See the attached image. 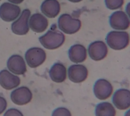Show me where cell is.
I'll return each mask as SVG.
<instances>
[{"label":"cell","instance_id":"cell-25","mask_svg":"<svg viewBox=\"0 0 130 116\" xmlns=\"http://www.w3.org/2000/svg\"><path fill=\"white\" fill-rule=\"evenodd\" d=\"M124 116H130V109L125 112Z\"/></svg>","mask_w":130,"mask_h":116},{"label":"cell","instance_id":"cell-4","mask_svg":"<svg viewBox=\"0 0 130 116\" xmlns=\"http://www.w3.org/2000/svg\"><path fill=\"white\" fill-rule=\"evenodd\" d=\"M45 51L39 47H32L28 49L25 54V59L27 65L31 68H35L42 64L45 61Z\"/></svg>","mask_w":130,"mask_h":116},{"label":"cell","instance_id":"cell-23","mask_svg":"<svg viewBox=\"0 0 130 116\" xmlns=\"http://www.w3.org/2000/svg\"><path fill=\"white\" fill-rule=\"evenodd\" d=\"M7 106V102L5 98L0 96V114L6 110Z\"/></svg>","mask_w":130,"mask_h":116},{"label":"cell","instance_id":"cell-2","mask_svg":"<svg viewBox=\"0 0 130 116\" xmlns=\"http://www.w3.org/2000/svg\"><path fill=\"white\" fill-rule=\"evenodd\" d=\"M106 40L108 46L114 50L125 48L129 43V35L126 32L111 31L107 35Z\"/></svg>","mask_w":130,"mask_h":116},{"label":"cell","instance_id":"cell-9","mask_svg":"<svg viewBox=\"0 0 130 116\" xmlns=\"http://www.w3.org/2000/svg\"><path fill=\"white\" fill-rule=\"evenodd\" d=\"M112 102L118 109L124 110L130 107V91L126 89L117 90L112 97Z\"/></svg>","mask_w":130,"mask_h":116},{"label":"cell","instance_id":"cell-13","mask_svg":"<svg viewBox=\"0 0 130 116\" xmlns=\"http://www.w3.org/2000/svg\"><path fill=\"white\" fill-rule=\"evenodd\" d=\"M7 67L12 73L23 75L26 71V66L23 57L18 54L11 56L7 61Z\"/></svg>","mask_w":130,"mask_h":116},{"label":"cell","instance_id":"cell-19","mask_svg":"<svg viewBox=\"0 0 130 116\" xmlns=\"http://www.w3.org/2000/svg\"><path fill=\"white\" fill-rule=\"evenodd\" d=\"M116 110L113 105L108 102L98 104L95 108V116H115Z\"/></svg>","mask_w":130,"mask_h":116},{"label":"cell","instance_id":"cell-24","mask_svg":"<svg viewBox=\"0 0 130 116\" xmlns=\"http://www.w3.org/2000/svg\"><path fill=\"white\" fill-rule=\"evenodd\" d=\"M125 11L130 18V2L127 4L126 8H125Z\"/></svg>","mask_w":130,"mask_h":116},{"label":"cell","instance_id":"cell-5","mask_svg":"<svg viewBox=\"0 0 130 116\" xmlns=\"http://www.w3.org/2000/svg\"><path fill=\"white\" fill-rule=\"evenodd\" d=\"M30 15L29 10H23L21 15L17 20L13 22L11 25V30L13 33L18 35L26 34L29 30L28 20Z\"/></svg>","mask_w":130,"mask_h":116},{"label":"cell","instance_id":"cell-16","mask_svg":"<svg viewBox=\"0 0 130 116\" xmlns=\"http://www.w3.org/2000/svg\"><path fill=\"white\" fill-rule=\"evenodd\" d=\"M68 55L70 60L75 63L84 62L87 57V51L85 47L79 44L72 46L69 51Z\"/></svg>","mask_w":130,"mask_h":116},{"label":"cell","instance_id":"cell-20","mask_svg":"<svg viewBox=\"0 0 130 116\" xmlns=\"http://www.w3.org/2000/svg\"><path fill=\"white\" fill-rule=\"evenodd\" d=\"M106 7L110 10H115L120 8L123 4L124 1L122 0L118 1H105Z\"/></svg>","mask_w":130,"mask_h":116},{"label":"cell","instance_id":"cell-6","mask_svg":"<svg viewBox=\"0 0 130 116\" xmlns=\"http://www.w3.org/2000/svg\"><path fill=\"white\" fill-rule=\"evenodd\" d=\"M111 83L105 79H99L93 85V93L95 96L101 100H106L111 96L113 93Z\"/></svg>","mask_w":130,"mask_h":116},{"label":"cell","instance_id":"cell-12","mask_svg":"<svg viewBox=\"0 0 130 116\" xmlns=\"http://www.w3.org/2000/svg\"><path fill=\"white\" fill-rule=\"evenodd\" d=\"M87 69L83 65H73L68 69L69 78L73 82H82L87 78Z\"/></svg>","mask_w":130,"mask_h":116},{"label":"cell","instance_id":"cell-15","mask_svg":"<svg viewBox=\"0 0 130 116\" xmlns=\"http://www.w3.org/2000/svg\"><path fill=\"white\" fill-rule=\"evenodd\" d=\"M29 24L31 30L36 33H40L46 30L48 25V21L44 16L37 13L31 16Z\"/></svg>","mask_w":130,"mask_h":116},{"label":"cell","instance_id":"cell-14","mask_svg":"<svg viewBox=\"0 0 130 116\" xmlns=\"http://www.w3.org/2000/svg\"><path fill=\"white\" fill-rule=\"evenodd\" d=\"M20 83V78L13 75L7 70L0 71V85L7 90H11L17 87Z\"/></svg>","mask_w":130,"mask_h":116},{"label":"cell","instance_id":"cell-22","mask_svg":"<svg viewBox=\"0 0 130 116\" xmlns=\"http://www.w3.org/2000/svg\"><path fill=\"white\" fill-rule=\"evenodd\" d=\"M4 116H23V114L17 109L10 108L5 112Z\"/></svg>","mask_w":130,"mask_h":116},{"label":"cell","instance_id":"cell-8","mask_svg":"<svg viewBox=\"0 0 130 116\" xmlns=\"http://www.w3.org/2000/svg\"><path fill=\"white\" fill-rule=\"evenodd\" d=\"M110 26L114 29L125 30L130 25L129 19L122 11H117L113 12L109 17Z\"/></svg>","mask_w":130,"mask_h":116},{"label":"cell","instance_id":"cell-3","mask_svg":"<svg viewBox=\"0 0 130 116\" xmlns=\"http://www.w3.org/2000/svg\"><path fill=\"white\" fill-rule=\"evenodd\" d=\"M59 28L67 34H73L77 32L81 26V22L78 19L73 18L68 14H63L58 19Z\"/></svg>","mask_w":130,"mask_h":116},{"label":"cell","instance_id":"cell-11","mask_svg":"<svg viewBox=\"0 0 130 116\" xmlns=\"http://www.w3.org/2000/svg\"><path fill=\"white\" fill-rule=\"evenodd\" d=\"M21 9L17 5L5 2L0 6V17L7 22L16 19L20 15Z\"/></svg>","mask_w":130,"mask_h":116},{"label":"cell","instance_id":"cell-1","mask_svg":"<svg viewBox=\"0 0 130 116\" xmlns=\"http://www.w3.org/2000/svg\"><path fill=\"white\" fill-rule=\"evenodd\" d=\"M51 27L44 35L39 37V40L43 47L48 49H55L61 46L65 41V36L62 33Z\"/></svg>","mask_w":130,"mask_h":116},{"label":"cell","instance_id":"cell-10","mask_svg":"<svg viewBox=\"0 0 130 116\" xmlns=\"http://www.w3.org/2000/svg\"><path fill=\"white\" fill-rule=\"evenodd\" d=\"M108 47L102 41H94L89 45L88 52L90 57L94 61L104 59L108 53Z\"/></svg>","mask_w":130,"mask_h":116},{"label":"cell","instance_id":"cell-21","mask_svg":"<svg viewBox=\"0 0 130 116\" xmlns=\"http://www.w3.org/2000/svg\"><path fill=\"white\" fill-rule=\"evenodd\" d=\"M51 116H72L70 111L66 107H60L54 109Z\"/></svg>","mask_w":130,"mask_h":116},{"label":"cell","instance_id":"cell-17","mask_svg":"<svg viewBox=\"0 0 130 116\" xmlns=\"http://www.w3.org/2000/svg\"><path fill=\"white\" fill-rule=\"evenodd\" d=\"M60 6L56 0H47L44 1L41 6L42 12L49 18H54L59 13Z\"/></svg>","mask_w":130,"mask_h":116},{"label":"cell","instance_id":"cell-18","mask_svg":"<svg viewBox=\"0 0 130 116\" xmlns=\"http://www.w3.org/2000/svg\"><path fill=\"white\" fill-rule=\"evenodd\" d=\"M49 76L51 80L57 83L64 81L67 78V69L61 63H56L49 70Z\"/></svg>","mask_w":130,"mask_h":116},{"label":"cell","instance_id":"cell-7","mask_svg":"<svg viewBox=\"0 0 130 116\" xmlns=\"http://www.w3.org/2000/svg\"><path fill=\"white\" fill-rule=\"evenodd\" d=\"M12 101L16 105H23L28 103L32 99V94L26 86H21L13 90L10 95Z\"/></svg>","mask_w":130,"mask_h":116}]
</instances>
